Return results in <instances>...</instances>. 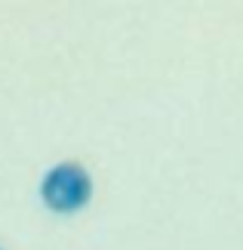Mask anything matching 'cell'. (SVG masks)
I'll return each mask as SVG.
<instances>
[{
  "mask_svg": "<svg viewBox=\"0 0 243 250\" xmlns=\"http://www.w3.org/2000/svg\"><path fill=\"white\" fill-rule=\"evenodd\" d=\"M93 191H95L93 173L80 161H59L40 179V201L59 216L80 213L93 201Z\"/></svg>",
  "mask_w": 243,
  "mask_h": 250,
  "instance_id": "obj_1",
  "label": "cell"
},
{
  "mask_svg": "<svg viewBox=\"0 0 243 250\" xmlns=\"http://www.w3.org/2000/svg\"><path fill=\"white\" fill-rule=\"evenodd\" d=\"M0 250H3V247H0Z\"/></svg>",
  "mask_w": 243,
  "mask_h": 250,
  "instance_id": "obj_2",
  "label": "cell"
}]
</instances>
